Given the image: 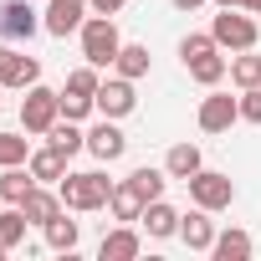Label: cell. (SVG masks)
Instances as JSON below:
<instances>
[{
    "mask_svg": "<svg viewBox=\"0 0 261 261\" xmlns=\"http://www.w3.org/2000/svg\"><path fill=\"white\" fill-rule=\"evenodd\" d=\"M57 195L72 215H87V210H102L108 195H113V179L102 169H82V174H62L57 179Z\"/></svg>",
    "mask_w": 261,
    "mask_h": 261,
    "instance_id": "cell-1",
    "label": "cell"
},
{
    "mask_svg": "<svg viewBox=\"0 0 261 261\" xmlns=\"http://www.w3.org/2000/svg\"><path fill=\"white\" fill-rule=\"evenodd\" d=\"M82 62H92V67H113L118 62V51H123V36H118V21L113 16H87L82 21Z\"/></svg>",
    "mask_w": 261,
    "mask_h": 261,
    "instance_id": "cell-2",
    "label": "cell"
},
{
    "mask_svg": "<svg viewBox=\"0 0 261 261\" xmlns=\"http://www.w3.org/2000/svg\"><path fill=\"white\" fill-rule=\"evenodd\" d=\"M210 36H215V46H220V51H251V46L261 41V31H256L251 11L241 16V6H236V11H220V16L210 21Z\"/></svg>",
    "mask_w": 261,
    "mask_h": 261,
    "instance_id": "cell-3",
    "label": "cell"
},
{
    "mask_svg": "<svg viewBox=\"0 0 261 261\" xmlns=\"http://www.w3.org/2000/svg\"><path fill=\"white\" fill-rule=\"evenodd\" d=\"M62 118V92H51V87H26V102H21V128L26 134H36V139H46V128Z\"/></svg>",
    "mask_w": 261,
    "mask_h": 261,
    "instance_id": "cell-4",
    "label": "cell"
},
{
    "mask_svg": "<svg viewBox=\"0 0 261 261\" xmlns=\"http://www.w3.org/2000/svg\"><path fill=\"white\" fill-rule=\"evenodd\" d=\"M185 185H190V200L205 205L210 215H215V210H230V200H236V179L220 174V169H200V174H190Z\"/></svg>",
    "mask_w": 261,
    "mask_h": 261,
    "instance_id": "cell-5",
    "label": "cell"
},
{
    "mask_svg": "<svg viewBox=\"0 0 261 261\" xmlns=\"http://www.w3.org/2000/svg\"><path fill=\"white\" fill-rule=\"evenodd\" d=\"M36 31H46V26H41L31 0H6V6H0V36L6 41H31Z\"/></svg>",
    "mask_w": 261,
    "mask_h": 261,
    "instance_id": "cell-6",
    "label": "cell"
},
{
    "mask_svg": "<svg viewBox=\"0 0 261 261\" xmlns=\"http://www.w3.org/2000/svg\"><path fill=\"white\" fill-rule=\"evenodd\" d=\"M200 134H225L230 123H241V97H230V92H210V97H200Z\"/></svg>",
    "mask_w": 261,
    "mask_h": 261,
    "instance_id": "cell-7",
    "label": "cell"
},
{
    "mask_svg": "<svg viewBox=\"0 0 261 261\" xmlns=\"http://www.w3.org/2000/svg\"><path fill=\"white\" fill-rule=\"evenodd\" d=\"M87 154H92V159H102V164H113V159H123V154H128V134L118 128V118H102V123H92V128H87Z\"/></svg>",
    "mask_w": 261,
    "mask_h": 261,
    "instance_id": "cell-8",
    "label": "cell"
},
{
    "mask_svg": "<svg viewBox=\"0 0 261 261\" xmlns=\"http://www.w3.org/2000/svg\"><path fill=\"white\" fill-rule=\"evenodd\" d=\"M92 102H97L102 118H128V113L139 108V92H134V82H128V77H102V87H97Z\"/></svg>",
    "mask_w": 261,
    "mask_h": 261,
    "instance_id": "cell-9",
    "label": "cell"
},
{
    "mask_svg": "<svg viewBox=\"0 0 261 261\" xmlns=\"http://www.w3.org/2000/svg\"><path fill=\"white\" fill-rule=\"evenodd\" d=\"M87 0H46V16H41V26H46V36H72V31H82V21H87Z\"/></svg>",
    "mask_w": 261,
    "mask_h": 261,
    "instance_id": "cell-10",
    "label": "cell"
},
{
    "mask_svg": "<svg viewBox=\"0 0 261 261\" xmlns=\"http://www.w3.org/2000/svg\"><path fill=\"white\" fill-rule=\"evenodd\" d=\"M41 82V62L16 51V46H0V87H36Z\"/></svg>",
    "mask_w": 261,
    "mask_h": 261,
    "instance_id": "cell-11",
    "label": "cell"
},
{
    "mask_svg": "<svg viewBox=\"0 0 261 261\" xmlns=\"http://www.w3.org/2000/svg\"><path fill=\"white\" fill-rule=\"evenodd\" d=\"M215 236H220V230H215V220H210V210H205V205H195L190 215H179V241H185L190 251H210V246H215Z\"/></svg>",
    "mask_w": 261,
    "mask_h": 261,
    "instance_id": "cell-12",
    "label": "cell"
},
{
    "mask_svg": "<svg viewBox=\"0 0 261 261\" xmlns=\"http://www.w3.org/2000/svg\"><path fill=\"white\" fill-rule=\"evenodd\" d=\"M139 225L154 236V241H169V236H179V210L159 195V200H149L144 205V215H139Z\"/></svg>",
    "mask_w": 261,
    "mask_h": 261,
    "instance_id": "cell-13",
    "label": "cell"
},
{
    "mask_svg": "<svg viewBox=\"0 0 261 261\" xmlns=\"http://www.w3.org/2000/svg\"><path fill=\"white\" fill-rule=\"evenodd\" d=\"M144 205H149V195H144L134 179H118V185H113V195H108V210H113V220H128V225H134V220L144 215Z\"/></svg>",
    "mask_w": 261,
    "mask_h": 261,
    "instance_id": "cell-14",
    "label": "cell"
},
{
    "mask_svg": "<svg viewBox=\"0 0 261 261\" xmlns=\"http://www.w3.org/2000/svg\"><path fill=\"white\" fill-rule=\"evenodd\" d=\"M139 251H144V241H139V230L128 225V220H123L118 230H108V236H102V246H97V256H102V261H134Z\"/></svg>",
    "mask_w": 261,
    "mask_h": 261,
    "instance_id": "cell-15",
    "label": "cell"
},
{
    "mask_svg": "<svg viewBox=\"0 0 261 261\" xmlns=\"http://www.w3.org/2000/svg\"><path fill=\"white\" fill-rule=\"evenodd\" d=\"M21 210H26V220H31V225H46V220H57V215H62L67 205H62V195H57V190L36 185V190H31V195L21 200Z\"/></svg>",
    "mask_w": 261,
    "mask_h": 261,
    "instance_id": "cell-16",
    "label": "cell"
},
{
    "mask_svg": "<svg viewBox=\"0 0 261 261\" xmlns=\"http://www.w3.org/2000/svg\"><path fill=\"white\" fill-rule=\"evenodd\" d=\"M31 190H36L31 164H11V169H0V200H6V205H21Z\"/></svg>",
    "mask_w": 261,
    "mask_h": 261,
    "instance_id": "cell-17",
    "label": "cell"
},
{
    "mask_svg": "<svg viewBox=\"0 0 261 261\" xmlns=\"http://www.w3.org/2000/svg\"><path fill=\"white\" fill-rule=\"evenodd\" d=\"M185 72L200 82V87H220L225 77H230V62L220 57V51H205V57H195V62H185Z\"/></svg>",
    "mask_w": 261,
    "mask_h": 261,
    "instance_id": "cell-18",
    "label": "cell"
},
{
    "mask_svg": "<svg viewBox=\"0 0 261 261\" xmlns=\"http://www.w3.org/2000/svg\"><path fill=\"white\" fill-rule=\"evenodd\" d=\"M164 169H169V179H190V174H200V169H205L200 144H174V149L164 154Z\"/></svg>",
    "mask_w": 261,
    "mask_h": 261,
    "instance_id": "cell-19",
    "label": "cell"
},
{
    "mask_svg": "<svg viewBox=\"0 0 261 261\" xmlns=\"http://www.w3.org/2000/svg\"><path fill=\"white\" fill-rule=\"evenodd\" d=\"M26 164H31L36 185H57V179L67 174V154H62V149H51V144H46V149H31V159H26Z\"/></svg>",
    "mask_w": 261,
    "mask_h": 261,
    "instance_id": "cell-20",
    "label": "cell"
},
{
    "mask_svg": "<svg viewBox=\"0 0 261 261\" xmlns=\"http://www.w3.org/2000/svg\"><path fill=\"white\" fill-rule=\"evenodd\" d=\"M251 251H256V241H251L246 230H236V225H230V230H220V236H215V246H210V256H215V261H246Z\"/></svg>",
    "mask_w": 261,
    "mask_h": 261,
    "instance_id": "cell-21",
    "label": "cell"
},
{
    "mask_svg": "<svg viewBox=\"0 0 261 261\" xmlns=\"http://www.w3.org/2000/svg\"><path fill=\"white\" fill-rule=\"evenodd\" d=\"M113 72H118V77H128V82L149 77V46H139V41H123V51H118Z\"/></svg>",
    "mask_w": 261,
    "mask_h": 261,
    "instance_id": "cell-22",
    "label": "cell"
},
{
    "mask_svg": "<svg viewBox=\"0 0 261 261\" xmlns=\"http://www.w3.org/2000/svg\"><path fill=\"white\" fill-rule=\"evenodd\" d=\"M46 144H51V149H62V154L72 159L77 149H87V134H82V128H77L72 118H57V123L46 128Z\"/></svg>",
    "mask_w": 261,
    "mask_h": 261,
    "instance_id": "cell-23",
    "label": "cell"
},
{
    "mask_svg": "<svg viewBox=\"0 0 261 261\" xmlns=\"http://www.w3.org/2000/svg\"><path fill=\"white\" fill-rule=\"evenodd\" d=\"M41 230H46V246H51V251H67V256L77 251V236H82V225H77V220H67V210H62L57 220H46Z\"/></svg>",
    "mask_w": 261,
    "mask_h": 261,
    "instance_id": "cell-24",
    "label": "cell"
},
{
    "mask_svg": "<svg viewBox=\"0 0 261 261\" xmlns=\"http://www.w3.org/2000/svg\"><path fill=\"white\" fill-rule=\"evenodd\" d=\"M230 82H236L241 92H246V87H261V57H256V46L230 57Z\"/></svg>",
    "mask_w": 261,
    "mask_h": 261,
    "instance_id": "cell-25",
    "label": "cell"
},
{
    "mask_svg": "<svg viewBox=\"0 0 261 261\" xmlns=\"http://www.w3.org/2000/svg\"><path fill=\"white\" fill-rule=\"evenodd\" d=\"M26 210L21 205H11V210H0V246H6V251H16L21 241H26Z\"/></svg>",
    "mask_w": 261,
    "mask_h": 261,
    "instance_id": "cell-26",
    "label": "cell"
},
{
    "mask_svg": "<svg viewBox=\"0 0 261 261\" xmlns=\"http://www.w3.org/2000/svg\"><path fill=\"white\" fill-rule=\"evenodd\" d=\"M26 159H31V139H26V128H21V134H0V169L26 164Z\"/></svg>",
    "mask_w": 261,
    "mask_h": 261,
    "instance_id": "cell-27",
    "label": "cell"
},
{
    "mask_svg": "<svg viewBox=\"0 0 261 261\" xmlns=\"http://www.w3.org/2000/svg\"><path fill=\"white\" fill-rule=\"evenodd\" d=\"M128 179H134L149 200H159L164 195V185H169V169H154V164H144V169H134V174H128Z\"/></svg>",
    "mask_w": 261,
    "mask_h": 261,
    "instance_id": "cell-28",
    "label": "cell"
},
{
    "mask_svg": "<svg viewBox=\"0 0 261 261\" xmlns=\"http://www.w3.org/2000/svg\"><path fill=\"white\" fill-rule=\"evenodd\" d=\"M205 51H220L210 31H190V36L179 41V57H185V62H195V57H205Z\"/></svg>",
    "mask_w": 261,
    "mask_h": 261,
    "instance_id": "cell-29",
    "label": "cell"
},
{
    "mask_svg": "<svg viewBox=\"0 0 261 261\" xmlns=\"http://www.w3.org/2000/svg\"><path fill=\"white\" fill-rule=\"evenodd\" d=\"M92 113H97V102H92V97H77V92H62V118L82 123V118H92Z\"/></svg>",
    "mask_w": 261,
    "mask_h": 261,
    "instance_id": "cell-30",
    "label": "cell"
},
{
    "mask_svg": "<svg viewBox=\"0 0 261 261\" xmlns=\"http://www.w3.org/2000/svg\"><path fill=\"white\" fill-rule=\"evenodd\" d=\"M241 123H261V87L241 92Z\"/></svg>",
    "mask_w": 261,
    "mask_h": 261,
    "instance_id": "cell-31",
    "label": "cell"
},
{
    "mask_svg": "<svg viewBox=\"0 0 261 261\" xmlns=\"http://www.w3.org/2000/svg\"><path fill=\"white\" fill-rule=\"evenodd\" d=\"M87 6H92V11H97V16H118V11H123V6H128V0H87Z\"/></svg>",
    "mask_w": 261,
    "mask_h": 261,
    "instance_id": "cell-32",
    "label": "cell"
},
{
    "mask_svg": "<svg viewBox=\"0 0 261 261\" xmlns=\"http://www.w3.org/2000/svg\"><path fill=\"white\" fill-rule=\"evenodd\" d=\"M169 6H174V11H200L205 0H169Z\"/></svg>",
    "mask_w": 261,
    "mask_h": 261,
    "instance_id": "cell-33",
    "label": "cell"
},
{
    "mask_svg": "<svg viewBox=\"0 0 261 261\" xmlns=\"http://www.w3.org/2000/svg\"><path fill=\"white\" fill-rule=\"evenodd\" d=\"M241 11H251V16H261V0H241Z\"/></svg>",
    "mask_w": 261,
    "mask_h": 261,
    "instance_id": "cell-34",
    "label": "cell"
},
{
    "mask_svg": "<svg viewBox=\"0 0 261 261\" xmlns=\"http://www.w3.org/2000/svg\"><path fill=\"white\" fill-rule=\"evenodd\" d=\"M215 6H220V11H236V6H241V0H215Z\"/></svg>",
    "mask_w": 261,
    "mask_h": 261,
    "instance_id": "cell-35",
    "label": "cell"
},
{
    "mask_svg": "<svg viewBox=\"0 0 261 261\" xmlns=\"http://www.w3.org/2000/svg\"><path fill=\"white\" fill-rule=\"evenodd\" d=\"M0 261H6V246H0Z\"/></svg>",
    "mask_w": 261,
    "mask_h": 261,
    "instance_id": "cell-36",
    "label": "cell"
},
{
    "mask_svg": "<svg viewBox=\"0 0 261 261\" xmlns=\"http://www.w3.org/2000/svg\"><path fill=\"white\" fill-rule=\"evenodd\" d=\"M0 92H6V87H0ZM0 108H6V97H0Z\"/></svg>",
    "mask_w": 261,
    "mask_h": 261,
    "instance_id": "cell-37",
    "label": "cell"
}]
</instances>
